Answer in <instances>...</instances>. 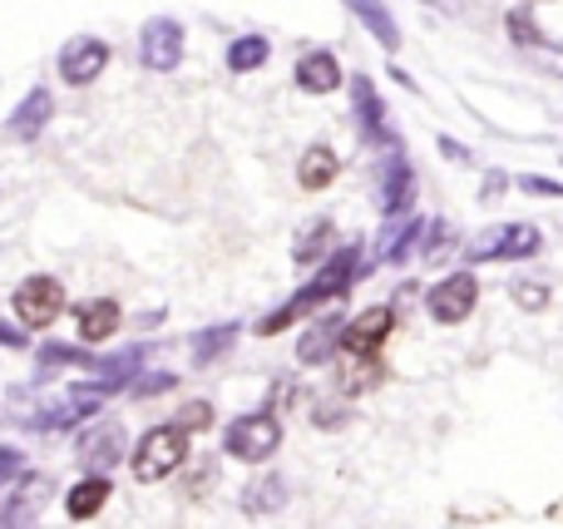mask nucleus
Wrapping results in <instances>:
<instances>
[{"label": "nucleus", "mask_w": 563, "mask_h": 529, "mask_svg": "<svg viewBox=\"0 0 563 529\" xmlns=\"http://www.w3.org/2000/svg\"><path fill=\"white\" fill-rule=\"evenodd\" d=\"M356 273H361V247L356 243H341L336 253L327 257V263L317 267V277H311L307 287H301L291 302H282L277 312H267L263 322L253 327L257 337H277V332H287L291 322H297L301 312H311V307H321V302H331V297H346L351 293V283H356Z\"/></svg>", "instance_id": "1"}, {"label": "nucleus", "mask_w": 563, "mask_h": 529, "mask_svg": "<svg viewBox=\"0 0 563 529\" xmlns=\"http://www.w3.org/2000/svg\"><path fill=\"white\" fill-rule=\"evenodd\" d=\"M188 426L184 421H164V426H148L144 441L129 451V465H134V481L139 485H154V481H168L178 465L188 461Z\"/></svg>", "instance_id": "2"}, {"label": "nucleus", "mask_w": 563, "mask_h": 529, "mask_svg": "<svg viewBox=\"0 0 563 529\" xmlns=\"http://www.w3.org/2000/svg\"><path fill=\"white\" fill-rule=\"evenodd\" d=\"M539 253H544V233L534 223H495L465 247L470 263H525Z\"/></svg>", "instance_id": "3"}, {"label": "nucleus", "mask_w": 563, "mask_h": 529, "mask_svg": "<svg viewBox=\"0 0 563 529\" xmlns=\"http://www.w3.org/2000/svg\"><path fill=\"white\" fill-rule=\"evenodd\" d=\"M282 445V421L273 411H253V416H238L228 421L223 431V451L243 465H267Z\"/></svg>", "instance_id": "4"}, {"label": "nucleus", "mask_w": 563, "mask_h": 529, "mask_svg": "<svg viewBox=\"0 0 563 529\" xmlns=\"http://www.w3.org/2000/svg\"><path fill=\"white\" fill-rule=\"evenodd\" d=\"M129 455V431H124V421H95L85 436L75 441V461L85 465L89 475H109L119 461Z\"/></svg>", "instance_id": "5"}, {"label": "nucleus", "mask_w": 563, "mask_h": 529, "mask_svg": "<svg viewBox=\"0 0 563 529\" xmlns=\"http://www.w3.org/2000/svg\"><path fill=\"white\" fill-rule=\"evenodd\" d=\"M15 317H20V327H49L59 312H65V287H59V277H49V273H35V277H25V283L15 287Z\"/></svg>", "instance_id": "6"}, {"label": "nucleus", "mask_w": 563, "mask_h": 529, "mask_svg": "<svg viewBox=\"0 0 563 529\" xmlns=\"http://www.w3.org/2000/svg\"><path fill=\"white\" fill-rule=\"evenodd\" d=\"M475 302H479V283H475V273H450L445 283H435V287L426 293V312L435 317L440 327L465 322V317L475 312Z\"/></svg>", "instance_id": "7"}, {"label": "nucleus", "mask_w": 563, "mask_h": 529, "mask_svg": "<svg viewBox=\"0 0 563 529\" xmlns=\"http://www.w3.org/2000/svg\"><path fill=\"white\" fill-rule=\"evenodd\" d=\"M139 55H144L148 69H178L184 59V25L174 15H154L139 30Z\"/></svg>", "instance_id": "8"}, {"label": "nucleus", "mask_w": 563, "mask_h": 529, "mask_svg": "<svg viewBox=\"0 0 563 529\" xmlns=\"http://www.w3.org/2000/svg\"><path fill=\"white\" fill-rule=\"evenodd\" d=\"M45 500H49V481L25 471L15 481V491H10V500H0V529H35Z\"/></svg>", "instance_id": "9"}, {"label": "nucleus", "mask_w": 563, "mask_h": 529, "mask_svg": "<svg viewBox=\"0 0 563 529\" xmlns=\"http://www.w3.org/2000/svg\"><path fill=\"white\" fill-rule=\"evenodd\" d=\"M351 109H356V124L366 134V144L376 148H396V134H390V119H386V104H380L376 85L371 75H351Z\"/></svg>", "instance_id": "10"}, {"label": "nucleus", "mask_w": 563, "mask_h": 529, "mask_svg": "<svg viewBox=\"0 0 563 529\" xmlns=\"http://www.w3.org/2000/svg\"><path fill=\"white\" fill-rule=\"evenodd\" d=\"M396 332V312L390 307H366L361 317L346 322V337H341V352L346 356H376L386 346V337Z\"/></svg>", "instance_id": "11"}, {"label": "nucleus", "mask_w": 563, "mask_h": 529, "mask_svg": "<svg viewBox=\"0 0 563 529\" xmlns=\"http://www.w3.org/2000/svg\"><path fill=\"white\" fill-rule=\"evenodd\" d=\"M416 208V168L406 154H390L380 164V213L386 218H406Z\"/></svg>", "instance_id": "12"}, {"label": "nucleus", "mask_w": 563, "mask_h": 529, "mask_svg": "<svg viewBox=\"0 0 563 529\" xmlns=\"http://www.w3.org/2000/svg\"><path fill=\"white\" fill-rule=\"evenodd\" d=\"M104 69H109V45L95 35H79L59 49V75H65L69 85H95Z\"/></svg>", "instance_id": "13"}, {"label": "nucleus", "mask_w": 563, "mask_h": 529, "mask_svg": "<svg viewBox=\"0 0 563 529\" xmlns=\"http://www.w3.org/2000/svg\"><path fill=\"white\" fill-rule=\"evenodd\" d=\"M341 337H346V317H317V322L301 332V342H297V362H307V366H321V362H331V356L341 352Z\"/></svg>", "instance_id": "14"}, {"label": "nucleus", "mask_w": 563, "mask_h": 529, "mask_svg": "<svg viewBox=\"0 0 563 529\" xmlns=\"http://www.w3.org/2000/svg\"><path fill=\"white\" fill-rule=\"evenodd\" d=\"M119 322H124V312H119V302H109V297H89V302L75 307V327H79V342L85 346L109 342V337L119 332Z\"/></svg>", "instance_id": "15"}, {"label": "nucleus", "mask_w": 563, "mask_h": 529, "mask_svg": "<svg viewBox=\"0 0 563 529\" xmlns=\"http://www.w3.org/2000/svg\"><path fill=\"white\" fill-rule=\"evenodd\" d=\"M49 119H55V95L35 85V89H30V95L15 104V114L5 119V129H10V139H35L40 129L49 124Z\"/></svg>", "instance_id": "16"}, {"label": "nucleus", "mask_w": 563, "mask_h": 529, "mask_svg": "<svg viewBox=\"0 0 563 529\" xmlns=\"http://www.w3.org/2000/svg\"><path fill=\"white\" fill-rule=\"evenodd\" d=\"M297 85L307 89V95H331V89H341V65L331 49H307V55L297 59Z\"/></svg>", "instance_id": "17"}, {"label": "nucleus", "mask_w": 563, "mask_h": 529, "mask_svg": "<svg viewBox=\"0 0 563 529\" xmlns=\"http://www.w3.org/2000/svg\"><path fill=\"white\" fill-rule=\"evenodd\" d=\"M238 332H243L238 322H218V327H203V332H194V342H188V356H194L198 372H208V366H213L218 356L233 352Z\"/></svg>", "instance_id": "18"}, {"label": "nucleus", "mask_w": 563, "mask_h": 529, "mask_svg": "<svg viewBox=\"0 0 563 529\" xmlns=\"http://www.w3.org/2000/svg\"><path fill=\"white\" fill-rule=\"evenodd\" d=\"M109 491H114L109 475H85L79 485H69V495H65L69 520H95V515L109 505Z\"/></svg>", "instance_id": "19"}, {"label": "nucleus", "mask_w": 563, "mask_h": 529, "mask_svg": "<svg viewBox=\"0 0 563 529\" xmlns=\"http://www.w3.org/2000/svg\"><path fill=\"white\" fill-rule=\"evenodd\" d=\"M336 174H341V158L331 154L327 144H311L307 154H301L297 178H301V188H307V194H321V188H331V184H336Z\"/></svg>", "instance_id": "20"}, {"label": "nucleus", "mask_w": 563, "mask_h": 529, "mask_svg": "<svg viewBox=\"0 0 563 529\" xmlns=\"http://www.w3.org/2000/svg\"><path fill=\"white\" fill-rule=\"evenodd\" d=\"M351 10H356V20L371 30V40H376L380 49H400V25H396V15H390L380 0H346Z\"/></svg>", "instance_id": "21"}, {"label": "nucleus", "mask_w": 563, "mask_h": 529, "mask_svg": "<svg viewBox=\"0 0 563 529\" xmlns=\"http://www.w3.org/2000/svg\"><path fill=\"white\" fill-rule=\"evenodd\" d=\"M282 505H287V481L282 475H257V481H247L243 491V515H277Z\"/></svg>", "instance_id": "22"}, {"label": "nucleus", "mask_w": 563, "mask_h": 529, "mask_svg": "<svg viewBox=\"0 0 563 529\" xmlns=\"http://www.w3.org/2000/svg\"><path fill=\"white\" fill-rule=\"evenodd\" d=\"M267 55H273L267 35H238L233 45H228V69H233V75H253V69L267 65Z\"/></svg>", "instance_id": "23"}, {"label": "nucleus", "mask_w": 563, "mask_h": 529, "mask_svg": "<svg viewBox=\"0 0 563 529\" xmlns=\"http://www.w3.org/2000/svg\"><path fill=\"white\" fill-rule=\"evenodd\" d=\"M35 362H40V376H49V372H59V366H95L99 356H89L85 346H69V342H45Z\"/></svg>", "instance_id": "24"}, {"label": "nucleus", "mask_w": 563, "mask_h": 529, "mask_svg": "<svg viewBox=\"0 0 563 529\" xmlns=\"http://www.w3.org/2000/svg\"><path fill=\"white\" fill-rule=\"evenodd\" d=\"M426 233H430V223H426V218H410V223L400 228V233H390V238H386V247H380V257H386V263H406V257L416 253V243H426Z\"/></svg>", "instance_id": "25"}, {"label": "nucleus", "mask_w": 563, "mask_h": 529, "mask_svg": "<svg viewBox=\"0 0 563 529\" xmlns=\"http://www.w3.org/2000/svg\"><path fill=\"white\" fill-rule=\"evenodd\" d=\"M509 40H515V45H525V49H554L544 30L529 20V10H509Z\"/></svg>", "instance_id": "26"}, {"label": "nucleus", "mask_w": 563, "mask_h": 529, "mask_svg": "<svg viewBox=\"0 0 563 529\" xmlns=\"http://www.w3.org/2000/svg\"><path fill=\"white\" fill-rule=\"evenodd\" d=\"M321 243H331V223H327V218H321V223L311 228V233H301V238H297L291 257H297V263H317V257H321Z\"/></svg>", "instance_id": "27"}, {"label": "nucleus", "mask_w": 563, "mask_h": 529, "mask_svg": "<svg viewBox=\"0 0 563 529\" xmlns=\"http://www.w3.org/2000/svg\"><path fill=\"white\" fill-rule=\"evenodd\" d=\"M509 297H515V307H525V312H544L549 307V287L544 283H515L509 287Z\"/></svg>", "instance_id": "28"}, {"label": "nucleus", "mask_w": 563, "mask_h": 529, "mask_svg": "<svg viewBox=\"0 0 563 529\" xmlns=\"http://www.w3.org/2000/svg\"><path fill=\"white\" fill-rule=\"evenodd\" d=\"M174 386H178V376L144 372V376H134V382H129V392H134V396H158V392H174Z\"/></svg>", "instance_id": "29"}, {"label": "nucleus", "mask_w": 563, "mask_h": 529, "mask_svg": "<svg viewBox=\"0 0 563 529\" xmlns=\"http://www.w3.org/2000/svg\"><path fill=\"white\" fill-rule=\"evenodd\" d=\"M25 475V455L10 451V445H0V491H5L10 481H20Z\"/></svg>", "instance_id": "30"}, {"label": "nucleus", "mask_w": 563, "mask_h": 529, "mask_svg": "<svg viewBox=\"0 0 563 529\" xmlns=\"http://www.w3.org/2000/svg\"><path fill=\"white\" fill-rule=\"evenodd\" d=\"M519 188L534 198H563V184H554V178H539V174H525L519 178Z\"/></svg>", "instance_id": "31"}, {"label": "nucleus", "mask_w": 563, "mask_h": 529, "mask_svg": "<svg viewBox=\"0 0 563 529\" xmlns=\"http://www.w3.org/2000/svg\"><path fill=\"white\" fill-rule=\"evenodd\" d=\"M178 421H184L188 431H203V426L213 421V411H208V401H188L184 411H178Z\"/></svg>", "instance_id": "32"}, {"label": "nucleus", "mask_w": 563, "mask_h": 529, "mask_svg": "<svg viewBox=\"0 0 563 529\" xmlns=\"http://www.w3.org/2000/svg\"><path fill=\"white\" fill-rule=\"evenodd\" d=\"M0 346H30V327H10V322H0Z\"/></svg>", "instance_id": "33"}, {"label": "nucleus", "mask_w": 563, "mask_h": 529, "mask_svg": "<svg viewBox=\"0 0 563 529\" xmlns=\"http://www.w3.org/2000/svg\"><path fill=\"white\" fill-rule=\"evenodd\" d=\"M440 154L455 158V164H475V154H470L465 144H455V139H440Z\"/></svg>", "instance_id": "34"}, {"label": "nucleus", "mask_w": 563, "mask_h": 529, "mask_svg": "<svg viewBox=\"0 0 563 529\" xmlns=\"http://www.w3.org/2000/svg\"><path fill=\"white\" fill-rule=\"evenodd\" d=\"M430 5H440V10H455V5H460V0H430Z\"/></svg>", "instance_id": "35"}]
</instances>
